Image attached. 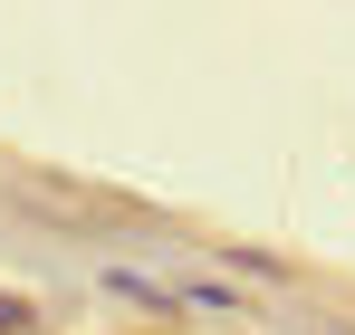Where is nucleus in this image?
<instances>
[{
    "label": "nucleus",
    "instance_id": "f257e3e1",
    "mask_svg": "<svg viewBox=\"0 0 355 335\" xmlns=\"http://www.w3.org/2000/svg\"><path fill=\"white\" fill-rule=\"evenodd\" d=\"M29 326H39V316H29L19 297H0V335H29Z\"/></svg>",
    "mask_w": 355,
    "mask_h": 335
}]
</instances>
